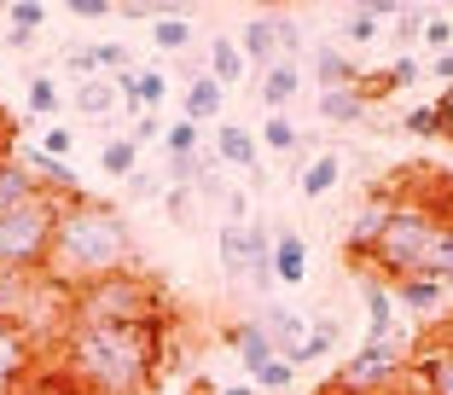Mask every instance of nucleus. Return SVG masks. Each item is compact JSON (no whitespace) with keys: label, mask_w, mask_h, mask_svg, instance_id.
I'll return each mask as SVG.
<instances>
[{"label":"nucleus","mask_w":453,"mask_h":395,"mask_svg":"<svg viewBox=\"0 0 453 395\" xmlns=\"http://www.w3.org/2000/svg\"><path fill=\"white\" fill-rule=\"evenodd\" d=\"M163 151H169V163L174 158H198V151H203V128H198V122H187V117L169 122V128H163Z\"/></svg>","instance_id":"nucleus-29"},{"label":"nucleus","mask_w":453,"mask_h":395,"mask_svg":"<svg viewBox=\"0 0 453 395\" xmlns=\"http://www.w3.org/2000/svg\"><path fill=\"white\" fill-rule=\"evenodd\" d=\"M337 181H343V158H337V151H320V158L303 163V174H296V192H303L308 204H320V198L332 192Z\"/></svg>","instance_id":"nucleus-18"},{"label":"nucleus","mask_w":453,"mask_h":395,"mask_svg":"<svg viewBox=\"0 0 453 395\" xmlns=\"http://www.w3.org/2000/svg\"><path fill=\"white\" fill-rule=\"evenodd\" d=\"M65 70H70V76H76V81L99 76V65H94V47H70V53H65Z\"/></svg>","instance_id":"nucleus-40"},{"label":"nucleus","mask_w":453,"mask_h":395,"mask_svg":"<svg viewBox=\"0 0 453 395\" xmlns=\"http://www.w3.org/2000/svg\"><path fill=\"white\" fill-rule=\"evenodd\" d=\"M360 308H366V343H395V297H389V279L360 274Z\"/></svg>","instance_id":"nucleus-9"},{"label":"nucleus","mask_w":453,"mask_h":395,"mask_svg":"<svg viewBox=\"0 0 453 395\" xmlns=\"http://www.w3.org/2000/svg\"><path fill=\"white\" fill-rule=\"evenodd\" d=\"M128 140H134V145H151V140H163V122H157V111H140V117H134V128H128Z\"/></svg>","instance_id":"nucleus-41"},{"label":"nucleus","mask_w":453,"mask_h":395,"mask_svg":"<svg viewBox=\"0 0 453 395\" xmlns=\"http://www.w3.org/2000/svg\"><path fill=\"white\" fill-rule=\"evenodd\" d=\"M122 267H134V227L122 210H111L105 198H70L65 215H58V238H53V256H47V285L58 290V297H76V290H88L94 279L105 274H122Z\"/></svg>","instance_id":"nucleus-2"},{"label":"nucleus","mask_w":453,"mask_h":395,"mask_svg":"<svg viewBox=\"0 0 453 395\" xmlns=\"http://www.w3.org/2000/svg\"><path fill=\"white\" fill-rule=\"evenodd\" d=\"M226 221H233V227L250 221V198H244V192H226Z\"/></svg>","instance_id":"nucleus-47"},{"label":"nucleus","mask_w":453,"mask_h":395,"mask_svg":"<svg viewBox=\"0 0 453 395\" xmlns=\"http://www.w3.org/2000/svg\"><path fill=\"white\" fill-rule=\"evenodd\" d=\"M296 93H303V65H296V58H273V65L262 70V105H267V117H285Z\"/></svg>","instance_id":"nucleus-11"},{"label":"nucleus","mask_w":453,"mask_h":395,"mask_svg":"<svg viewBox=\"0 0 453 395\" xmlns=\"http://www.w3.org/2000/svg\"><path fill=\"white\" fill-rule=\"evenodd\" d=\"M425 41L436 47V58L453 53V24H448V18H430V24H425Z\"/></svg>","instance_id":"nucleus-43"},{"label":"nucleus","mask_w":453,"mask_h":395,"mask_svg":"<svg viewBox=\"0 0 453 395\" xmlns=\"http://www.w3.org/2000/svg\"><path fill=\"white\" fill-rule=\"evenodd\" d=\"M384 70H389V81H395V88H413V81H418V58H407V53H401L395 65H384Z\"/></svg>","instance_id":"nucleus-44"},{"label":"nucleus","mask_w":453,"mask_h":395,"mask_svg":"<svg viewBox=\"0 0 453 395\" xmlns=\"http://www.w3.org/2000/svg\"><path fill=\"white\" fill-rule=\"evenodd\" d=\"M215 251H221V274L226 279H244L250 290H273V233H267L262 221H244L221 227V238H215Z\"/></svg>","instance_id":"nucleus-5"},{"label":"nucleus","mask_w":453,"mask_h":395,"mask_svg":"<svg viewBox=\"0 0 453 395\" xmlns=\"http://www.w3.org/2000/svg\"><path fill=\"white\" fill-rule=\"evenodd\" d=\"M314 395H360V390H343V383H326V390H314Z\"/></svg>","instance_id":"nucleus-51"},{"label":"nucleus","mask_w":453,"mask_h":395,"mask_svg":"<svg viewBox=\"0 0 453 395\" xmlns=\"http://www.w3.org/2000/svg\"><path fill=\"white\" fill-rule=\"evenodd\" d=\"M99 169L111 174V181H128L134 169H140V145L128 140V134H117V140L99 145Z\"/></svg>","instance_id":"nucleus-28"},{"label":"nucleus","mask_w":453,"mask_h":395,"mask_svg":"<svg viewBox=\"0 0 453 395\" xmlns=\"http://www.w3.org/2000/svg\"><path fill=\"white\" fill-rule=\"evenodd\" d=\"M6 29H12V35H6L12 53L35 47V35L47 29V6H41V0H18V6H6Z\"/></svg>","instance_id":"nucleus-19"},{"label":"nucleus","mask_w":453,"mask_h":395,"mask_svg":"<svg viewBox=\"0 0 453 395\" xmlns=\"http://www.w3.org/2000/svg\"><path fill=\"white\" fill-rule=\"evenodd\" d=\"M163 360H169V320H146V326L65 320L47 383L53 395H146L163 378Z\"/></svg>","instance_id":"nucleus-1"},{"label":"nucleus","mask_w":453,"mask_h":395,"mask_svg":"<svg viewBox=\"0 0 453 395\" xmlns=\"http://www.w3.org/2000/svg\"><path fill=\"white\" fill-rule=\"evenodd\" d=\"M389 215H395V186L384 181V186H372V192L360 198L355 221H349V238H343V256H349V267H366V262H372V251H378V238H384Z\"/></svg>","instance_id":"nucleus-7"},{"label":"nucleus","mask_w":453,"mask_h":395,"mask_svg":"<svg viewBox=\"0 0 453 395\" xmlns=\"http://www.w3.org/2000/svg\"><path fill=\"white\" fill-rule=\"evenodd\" d=\"M320 117H326V122H337V128H355V122H366V99H360L355 88L320 93Z\"/></svg>","instance_id":"nucleus-27"},{"label":"nucleus","mask_w":453,"mask_h":395,"mask_svg":"<svg viewBox=\"0 0 453 395\" xmlns=\"http://www.w3.org/2000/svg\"><path fill=\"white\" fill-rule=\"evenodd\" d=\"M187 41H192V24H187V12L180 18H157V24H151V47H157V53H187Z\"/></svg>","instance_id":"nucleus-30"},{"label":"nucleus","mask_w":453,"mask_h":395,"mask_svg":"<svg viewBox=\"0 0 453 395\" xmlns=\"http://www.w3.org/2000/svg\"><path fill=\"white\" fill-rule=\"evenodd\" d=\"M65 320H88V326H146V320H174V314H169V297H163L157 279L140 274V267H122V274H105L88 290H76Z\"/></svg>","instance_id":"nucleus-4"},{"label":"nucleus","mask_w":453,"mask_h":395,"mask_svg":"<svg viewBox=\"0 0 453 395\" xmlns=\"http://www.w3.org/2000/svg\"><path fill=\"white\" fill-rule=\"evenodd\" d=\"M12 151H18V122H12V111L0 105V163L12 158Z\"/></svg>","instance_id":"nucleus-45"},{"label":"nucleus","mask_w":453,"mask_h":395,"mask_svg":"<svg viewBox=\"0 0 453 395\" xmlns=\"http://www.w3.org/2000/svg\"><path fill=\"white\" fill-rule=\"evenodd\" d=\"M436 76H441V81H453V53H441V58H436Z\"/></svg>","instance_id":"nucleus-50"},{"label":"nucleus","mask_w":453,"mask_h":395,"mask_svg":"<svg viewBox=\"0 0 453 395\" xmlns=\"http://www.w3.org/2000/svg\"><path fill=\"white\" fill-rule=\"evenodd\" d=\"M401 378H407V349L401 343H360L355 355H349V367H337L332 383L360 390V395H389Z\"/></svg>","instance_id":"nucleus-6"},{"label":"nucleus","mask_w":453,"mask_h":395,"mask_svg":"<svg viewBox=\"0 0 453 395\" xmlns=\"http://www.w3.org/2000/svg\"><path fill=\"white\" fill-rule=\"evenodd\" d=\"M308 279V238L280 227L273 233V285H303Z\"/></svg>","instance_id":"nucleus-16"},{"label":"nucleus","mask_w":453,"mask_h":395,"mask_svg":"<svg viewBox=\"0 0 453 395\" xmlns=\"http://www.w3.org/2000/svg\"><path fill=\"white\" fill-rule=\"evenodd\" d=\"M215 163L221 169H244V174H256V163H262V145H256V134L250 128H239V122H226L221 134H215Z\"/></svg>","instance_id":"nucleus-14"},{"label":"nucleus","mask_w":453,"mask_h":395,"mask_svg":"<svg viewBox=\"0 0 453 395\" xmlns=\"http://www.w3.org/2000/svg\"><path fill=\"white\" fill-rule=\"evenodd\" d=\"M314 81H320V93L355 88V81H360V65L349 53H337V47H314Z\"/></svg>","instance_id":"nucleus-20"},{"label":"nucleus","mask_w":453,"mask_h":395,"mask_svg":"<svg viewBox=\"0 0 453 395\" xmlns=\"http://www.w3.org/2000/svg\"><path fill=\"white\" fill-rule=\"evenodd\" d=\"M395 18H401L395 0H378V6H349V18H343V41H378V29L395 24Z\"/></svg>","instance_id":"nucleus-21"},{"label":"nucleus","mask_w":453,"mask_h":395,"mask_svg":"<svg viewBox=\"0 0 453 395\" xmlns=\"http://www.w3.org/2000/svg\"><path fill=\"white\" fill-rule=\"evenodd\" d=\"M29 169V181L41 186V192H53V198H81V186H76V174H70V163H58V158H47L41 145H29L24 158H18Z\"/></svg>","instance_id":"nucleus-13"},{"label":"nucleus","mask_w":453,"mask_h":395,"mask_svg":"<svg viewBox=\"0 0 453 395\" xmlns=\"http://www.w3.org/2000/svg\"><path fill=\"white\" fill-rule=\"evenodd\" d=\"M215 395H256V383H221Z\"/></svg>","instance_id":"nucleus-49"},{"label":"nucleus","mask_w":453,"mask_h":395,"mask_svg":"<svg viewBox=\"0 0 453 395\" xmlns=\"http://www.w3.org/2000/svg\"><path fill=\"white\" fill-rule=\"evenodd\" d=\"M256 145H267V151H303V134H296L291 117H267L256 128Z\"/></svg>","instance_id":"nucleus-31"},{"label":"nucleus","mask_w":453,"mask_h":395,"mask_svg":"<svg viewBox=\"0 0 453 395\" xmlns=\"http://www.w3.org/2000/svg\"><path fill=\"white\" fill-rule=\"evenodd\" d=\"M418 383H425V395H453V331L441 343H430L425 355L413 360Z\"/></svg>","instance_id":"nucleus-17"},{"label":"nucleus","mask_w":453,"mask_h":395,"mask_svg":"<svg viewBox=\"0 0 453 395\" xmlns=\"http://www.w3.org/2000/svg\"><path fill=\"white\" fill-rule=\"evenodd\" d=\"M41 151H47V158H58V163H65L70 151H76V134H70L65 122H47V134H41Z\"/></svg>","instance_id":"nucleus-37"},{"label":"nucleus","mask_w":453,"mask_h":395,"mask_svg":"<svg viewBox=\"0 0 453 395\" xmlns=\"http://www.w3.org/2000/svg\"><path fill=\"white\" fill-rule=\"evenodd\" d=\"M41 378V355L24 320L0 314V395H29V383Z\"/></svg>","instance_id":"nucleus-8"},{"label":"nucleus","mask_w":453,"mask_h":395,"mask_svg":"<svg viewBox=\"0 0 453 395\" xmlns=\"http://www.w3.org/2000/svg\"><path fill=\"white\" fill-rule=\"evenodd\" d=\"M94 65H99V76H122V70H134V58H128V47H117V41H99Z\"/></svg>","instance_id":"nucleus-35"},{"label":"nucleus","mask_w":453,"mask_h":395,"mask_svg":"<svg viewBox=\"0 0 453 395\" xmlns=\"http://www.w3.org/2000/svg\"><path fill=\"white\" fill-rule=\"evenodd\" d=\"M24 99H29V111H35V117H53V111H58V81L53 76H29V93H24Z\"/></svg>","instance_id":"nucleus-34"},{"label":"nucleus","mask_w":453,"mask_h":395,"mask_svg":"<svg viewBox=\"0 0 453 395\" xmlns=\"http://www.w3.org/2000/svg\"><path fill=\"white\" fill-rule=\"evenodd\" d=\"M337 331H343V320H314V331H308V349H303V360H296V367H308V360H326V355H332Z\"/></svg>","instance_id":"nucleus-32"},{"label":"nucleus","mask_w":453,"mask_h":395,"mask_svg":"<svg viewBox=\"0 0 453 395\" xmlns=\"http://www.w3.org/2000/svg\"><path fill=\"white\" fill-rule=\"evenodd\" d=\"M70 99H76V111H81V117H111V111H117V99H122V93H117V81H111V76H88V81H76V93H70Z\"/></svg>","instance_id":"nucleus-24"},{"label":"nucleus","mask_w":453,"mask_h":395,"mask_svg":"<svg viewBox=\"0 0 453 395\" xmlns=\"http://www.w3.org/2000/svg\"><path fill=\"white\" fill-rule=\"evenodd\" d=\"M70 18H81V24H99V18H117V6H111V0H70Z\"/></svg>","instance_id":"nucleus-42"},{"label":"nucleus","mask_w":453,"mask_h":395,"mask_svg":"<svg viewBox=\"0 0 453 395\" xmlns=\"http://www.w3.org/2000/svg\"><path fill=\"white\" fill-rule=\"evenodd\" d=\"M262 331H267V343H273V349H280L285 360H303V349H308V331H314V320L308 314H296V308H285V303H273L262 314Z\"/></svg>","instance_id":"nucleus-10"},{"label":"nucleus","mask_w":453,"mask_h":395,"mask_svg":"<svg viewBox=\"0 0 453 395\" xmlns=\"http://www.w3.org/2000/svg\"><path fill=\"white\" fill-rule=\"evenodd\" d=\"M35 192H41V186L29 181V169L18 163V151H12V158L0 163V215H6V210H18V204H29Z\"/></svg>","instance_id":"nucleus-26"},{"label":"nucleus","mask_w":453,"mask_h":395,"mask_svg":"<svg viewBox=\"0 0 453 395\" xmlns=\"http://www.w3.org/2000/svg\"><path fill=\"white\" fill-rule=\"evenodd\" d=\"M128 192H134V204H151V198H163V174L134 169V174H128Z\"/></svg>","instance_id":"nucleus-38"},{"label":"nucleus","mask_w":453,"mask_h":395,"mask_svg":"<svg viewBox=\"0 0 453 395\" xmlns=\"http://www.w3.org/2000/svg\"><path fill=\"white\" fill-rule=\"evenodd\" d=\"M244 70H250V65H244L239 41H233V35H215V41H210V76L221 81L226 93H233V88H239V76H244Z\"/></svg>","instance_id":"nucleus-25"},{"label":"nucleus","mask_w":453,"mask_h":395,"mask_svg":"<svg viewBox=\"0 0 453 395\" xmlns=\"http://www.w3.org/2000/svg\"><path fill=\"white\" fill-rule=\"evenodd\" d=\"M65 204L70 198L35 192L29 204H18V210L0 215V285H24V279L47 274V256H53Z\"/></svg>","instance_id":"nucleus-3"},{"label":"nucleus","mask_w":453,"mask_h":395,"mask_svg":"<svg viewBox=\"0 0 453 395\" xmlns=\"http://www.w3.org/2000/svg\"><path fill=\"white\" fill-rule=\"evenodd\" d=\"M215 390H221V383H210V378H192V383H187L180 395H215Z\"/></svg>","instance_id":"nucleus-48"},{"label":"nucleus","mask_w":453,"mask_h":395,"mask_svg":"<svg viewBox=\"0 0 453 395\" xmlns=\"http://www.w3.org/2000/svg\"><path fill=\"white\" fill-rule=\"evenodd\" d=\"M355 93L366 99V105H378V99H389V93H395V81H389V70H360Z\"/></svg>","instance_id":"nucleus-36"},{"label":"nucleus","mask_w":453,"mask_h":395,"mask_svg":"<svg viewBox=\"0 0 453 395\" xmlns=\"http://www.w3.org/2000/svg\"><path fill=\"white\" fill-rule=\"evenodd\" d=\"M441 140H453V122H448V134H441Z\"/></svg>","instance_id":"nucleus-52"},{"label":"nucleus","mask_w":453,"mask_h":395,"mask_svg":"<svg viewBox=\"0 0 453 395\" xmlns=\"http://www.w3.org/2000/svg\"><path fill=\"white\" fill-rule=\"evenodd\" d=\"M163 204H169V215H174V227H187V215H192V192H163Z\"/></svg>","instance_id":"nucleus-46"},{"label":"nucleus","mask_w":453,"mask_h":395,"mask_svg":"<svg viewBox=\"0 0 453 395\" xmlns=\"http://www.w3.org/2000/svg\"><path fill=\"white\" fill-rule=\"evenodd\" d=\"M239 53H244V65H262V70L280 58V35H273V18H250V24H244Z\"/></svg>","instance_id":"nucleus-23"},{"label":"nucleus","mask_w":453,"mask_h":395,"mask_svg":"<svg viewBox=\"0 0 453 395\" xmlns=\"http://www.w3.org/2000/svg\"><path fill=\"white\" fill-rule=\"evenodd\" d=\"M221 111H226V88L215 76H192L187 88H180V117H187V122L203 128V122H215Z\"/></svg>","instance_id":"nucleus-15"},{"label":"nucleus","mask_w":453,"mask_h":395,"mask_svg":"<svg viewBox=\"0 0 453 395\" xmlns=\"http://www.w3.org/2000/svg\"><path fill=\"white\" fill-rule=\"evenodd\" d=\"M401 128H407V134H418V140H441V111H436V99H430V105H413Z\"/></svg>","instance_id":"nucleus-33"},{"label":"nucleus","mask_w":453,"mask_h":395,"mask_svg":"<svg viewBox=\"0 0 453 395\" xmlns=\"http://www.w3.org/2000/svg\"><path fill=\"white\" fill-rule=\"evenodd\" d=\"M389 297H395V308H407V314H436L448 285H436V279H395Z\"/></svg>","instance_id":"nucleus-22"},{"label":"nucleus","mask_w":453,"mask_h":395,"mask_svg":"<svg viewBox=\"0 0 453 395\" xmlns=\"http://www.w3.org/2000/svg\"><path fill=\"white\" fill-rule=\"evenodd\" d=\"M425 24H430V12H425V6H401V18H395L401 41H418V35H425Z\"/></svg>","instance_id":"nucleus-39"},{"label":"nucleus","mask_w":453,"mask_h":395,"mask_svg":"<svg viewBox=\"0 0 453 395\" xmlns=\"http://www.w3.org/2000/svg\"><path fill=\"white\" fill-rule=\"evenodd\" d=\"M226 343H233V349H239V360H244V372H267L273 367V360H285L280 349H273V343H267V331H262V320H239V326H226Z\"/></svg>","instance_id":"nucleus-12"}]
</instances>
